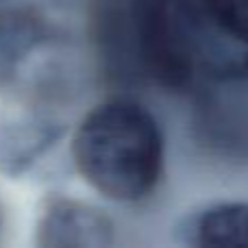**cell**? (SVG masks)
<instances>
[{"label":"cell","instance_id":"1","mask_svg":"<svg viewBox=\"0 0 248 248\" xmlns=\"http://www.w3.org/2000/svg\"><path fill=\"white\" fill-rule=\"evenodd\" d=\"M94 29L113 68L170 92L242 74L248 61V50L211 26L201 0H103Z\"/></svg>","mask_w":248,"mask_h":248},{"label":"cell","instance_id":"2","mask_svg":"<svg viewBox=\"0 0 248 248\" xmlns=\"http://www.w3.org/2000/svg\"><path fill=\"white\" fill-rule=\"evenodd\" d=\"M72 159L92 189L116 202H140L153 196L163 176L166 140L144 105L111 98L77 126Z\"/></svg>","mask_w":248,"mask_h":248},{"label":"cell","instance_id":"3","mask_svg":"<svg viewBox=\"0 0 248 248\" xmlns=\"http://www.w3.org/2000/svg\"><path fill=\"white\" fill-rule=\"evenodd\" d=\"M116 242V224L105 211L72 198L46 202L37 222L44 248H105Z\"/></svg>","mask_w":248,"mask_h":248},{"label":"cell","instance_id":"4","mask_svg":"<svg viewBox=\"0 0 248 248\" xmlns=\"http://www.w3.org/2000/svg\"><path fill=\"white\" fill-rule=\"evenodd\" d=\"M50 39V26L39 13L24 7L0 11V90L22 77L31 59Z\"/></svg>","mask_w":248,"mask_h":248},{"label":"cell","instance_id":"5","mask_svg":"<svg viewBox=\"0 0 248 248\" xmlns=\"http://www.w3.org/2000/svg\"><path fill=\"white\" fill-rule=\"evenodd\" d=\"M192 244L248 248V202H220L205 209L192 227Z\"/></svg>","mask_w":248,"mask_h":248},{"label":"cell","instance_id":"6","mask_svg":"<svg viewBox=\"0 0 248 248\" xmlns=\"http://www.w3.org/2000/svg\"><path fill=\"white\" fill-rule=\"evenodd\" d=\"M201 7L229 44L248 50V0H201Z\"/></svg>","mask_w":248,"mask_h":248},{"label":"cell","instance_id":"7","mask_svg":"<svg viewBox=\"0 0 248 248\" xmlns=\"http://www.w3.org/2000/svg\"><path fill=\"white\" fill-rule=\"evenodd\" d=\"M242 74H248V61H246V65H244V72Z\"/></svg>","mask_w":248,"mask_h":248}]
</instances>
